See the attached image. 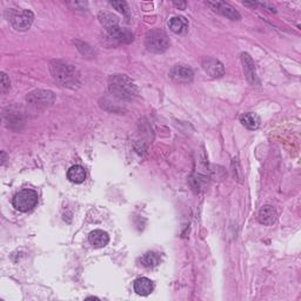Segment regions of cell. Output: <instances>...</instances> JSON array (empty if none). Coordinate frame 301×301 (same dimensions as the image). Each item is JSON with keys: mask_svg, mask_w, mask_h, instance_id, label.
Masks as SVG:
<instances>
[{"mask_svg": "<svg viewBox=\"0 0 301 301\" xmlns=\"http://www.w3.org/2000/svg\"><path fill=\"white\" fill-rule=\"evenodd\" d=\"M168 27L176 34H183L189 30V23L184 17H173L168 21Z\"/></svg>", "mask_w": 301, "mask_h": 301, "instance_id": "obj_16", "label": "cell"}, {"mask_svg": "<svg viewBox=\"0 0 301 301\" xmlns=\"http://www.w3.org/2000/svg\"><path fill=\"white\" fill-rule=\"evenodd\" d=\"M240 123H242L246 129L257 130L259 129L260 126V118L256 114V113H252V112L244 113V114L240 116Z\"/></svg>", "mask_w": 301, "mask_h": 301, "instance_id": "obj_17", "label": "cell"}, {"mask_svg": "<svg viewBox=\"0 0 301 301\" xmlns=\"http://www.w3.org/2000/svg\"><path fill=\"white\" fill-rule=\"evenodd\" d=\"M169 77L173 81L179 84H189L193 80V71L187 66L176 65L169 72Z\"/></svg>", "mask_w": 301, "mask_h": 301, "instance_id": "obj_8", "label": "cell"}, {"mask_svg": "<svg viewBox=\"0 0 301 301\" xmlns=\"http://www.w3.org/2000/svg\"><path fill=\"white\" fill-rule=\"evenodd\" d=\"M133 287H134V292H136L138 295L146 296V295H150L151 293L153 292L154 285L151 279L143 277V278L137 279V280L134 281Z\"/></svg>", "mask_w": 301, "mask_h": 301, "instance_id": "obj_12", "label": "cell"}, {"mask_svg": "<svg viewBox=\"0 0 301 301\" xmlns=\"http://www.w3.org/2000/svg\"><path fill=\"white\" fill-rule=\"evenodd\" d=\"M10 79L7 78L5 73H2V92L3 93H6L7 91L10 90Z\"/></svg>", "mask_w": 301, "mask_h": 301, "instance_id": "obj_20", "label": "cell"}, {"mask_svg": "<svg viewBox=\"0 0 301 301\" xmlns=\"http://www.w3.org/2000/svg\"><path fill=\"white\" fill-rule=\"evenodd\" d=\"M145 46L150 52L162 53L169 47V38L164 31L152 30L146 34Z\"/></svg>", "mask_w": 301, "mask_h": 301, "instance_id": "obj_4", "label": "cell"}, {"mask_svg": "<svg viewBox=\"0 0 301 301\" xmlns=\"http://www.w3.org/2000/svg\"><path fill=\"white\" fill-rule=\"evenodd\" d=\"M27 101L35 105H47L52 104L54 100L52 92L48 91H34L27 95Z\"/></svg>", "mask_w": 301, "mask_h": 301, "instance_id": "obj_10", "label": "cell"}, {"mask_svg": "<svg viewBox=\"0 0 301 301\" xmlns=\"http://www.w3.org/2000/svg\"><path fill=\"white\" fill-rule=\"evenodd\" d=\"M88 240H90L91 245H93L97 249H101L108 245L109 236L106 232L101 231V229H94L88 235Z\"/></svg>", "mask_w": 301, "mask_h": 301, "instance_id": "obj_14", "label": "cell"}, {"mask_svg": "<svg viewBox=\"0 0 301 301\" xmlns=\"http://www.w3.org/2000/svg\"><path fill=\"white\" fill-rule=\"evenodd\" d=\"M277 212L270 205H266V206L261 207V210L259 211V214H258V220H259L260 224L270 226L273 225L275 221H277Z\"/></svg>", "mask_w": 301, "mask_h": 301, "instance_id": "obj_13", "label": "cell"}, {"mask_svg": "<svg viewBox=\"0 0 301 301\" xmlns=\"http://www.w3.org/2000/svg\"><path fill=\"white\" fill-rule=\"evenodd\" d=\"M207 5L211 6L212 9H213V11H215V12L220 13L221 16L228 18V19H231V20H239L240 19V13L234 9V7H232L227 3L208 2Z\"/></svg>", "mask_w": 301, "mask_h": 301, "instance_id": "obj_7", "label": "cell"}, {"mask_svg": "<svg viewBox=\"0 0 301 301\" xmlns=\"http://www.w3.org/2000/svg\"><path fill=\"white\" fill-rule=\"evenodd\" d=\"M108 90L116 98L132 100L137 97L138 87L125 74H113L108 79Z\"/></svg>", "mask_w": 301, "mask_h": 301, "instance_id": "obj_2", "label": "cell"}, {"mask_svg": "<svg viewBox=\"0 0 301 301\" xmlns=\"http://www.w3.org/2000/svg\"><path fill=\"white\" fill-rule=\"evenodd\" d=\"M140 263L144 267L153 268L155 266H158L159 263H160V256L155 252H147L141 257Z\"/></svg>", "mask_w": 301, "mask_h": 301, "instance_id": "obj_18", "label": "cell"}, {"mask_svg": "<svg viewBox=\"0 0 301 301\" xmlns=\"http://www.w3.org/2000/svg\"><path fill=\"white\" fill-rule=\"evenodd\" d=\"M111 5L114 7L115 10H118L120 13H123L124 16H126L127 19L130 18V12H129V6L125 2H111Z\"/></svg>", "mask_w": 301, "mask_h": 301, "instance_id": "obj_19", "label": "cell"}, {"mask_svg": "<svg viewBox=\"0 0 301 301\" xmlns=\"http://www.w3.org/2000/svg\"><path fill=\"white\" fill-rule=\"evenodd\" d=\"M242 60L244 65V71H245V76L247 81L251 85H259V80H258L257 72H256V65H254V62L251 58L249 53H243L242 54Z\"/></svg>", "mask_w": 301, "mask_h": 301, "instance_id": "obj_9", "label": "cell"}, {"mask_svg": "<svg viewBox=\"0 0 301 301\" xmlns=\"http://www.w3.org/2000/svg\"><path fill=\"white\" fill-rule=\"evenodd\" d=\"M51 73L53 78L64 87L67 88H78L80 86V76L78 71L74 69L72 65L63 63V62H54L51 63Z\"/></svg>", "mask_w": 301, "mask_h": 301, "instance_id": "obj_1", "label": "cell"}, {"mask_svg": "<svg viewBox=\"0 0 301 301\" xmlns=\"http://www.w3.org/2000/svg\"><path fill=\"white\" fill-rule=\"evenodd\" d=\"M203 67L212 78H220L225 74V67L215 59H206L203 62Z\"/></svg>", "mask_w": 301, "mask_h": 301, "instance_id": "obj_11", "label": "cell"}, {"mask_svg": "<svg viewBox=\"0 0 301 301\" xmlns=\"http://www.w3.org/2000/svg\"><path fill=\"white\" fill-rule=\"evenodd\" d=\"M38 193L33 190H21L13 197L12 205L20 212H30L37 206Z\"/></svg>", "mask_w": 301, "mask_h": 301, "instance_id": "obj_5", "label": "cell"}, {"mask_svg": "<svg viewBox=\"0 0 301 301\" xmlns=\"http://www.w3.org/2000/svg\"><path fill=\"white\" fill-rule=\"evenodd\" d=\"M99 19H100V23L105 27V30L107 31V33L113 39H115L119 42H124V44H129V42L133 41V34L126 28L120 27L118 18L113 16L112 13L100 12L99 13Z\"/></svg>", "mask_w": 301, "mask_h": 301, "instance_id": "obj_3", "label": "cell"}, {"mask_svg": "<svg viewBox=\"0 0 301 301\" xmlns=\"http://www.w3.org/2000/svg\"><path fill=\"white\" fill-rule=\"evenodd\" d=\"M67 179L73 184H81L86 179V171L83 166L74 165L67 171Z\"/></svg>", "mask_w": 301, "mask_h": 301, "instance_id": "obj_15", "label": "cell"}, {"mask_svg": "<svg viewBox=\"0 0 301 301\" xmlns=\"http://www.w3.org/2000/svg\"><path fill=\"white\" fill-rule=\"evenodd\" d=\"M173 4H174V5L176 7H179V9H182V10H185L186 6H187V3H185V2H184V3H176V2H174Z\"/></svg>", "mask_w": 301, "mask_h": 301, "instance_id": "obj_21", "label": "cell"}, {"mask_svg": "<svg viewBox=\"0 0 301 301\" xmlns=\"http://www.w3.org/2000/svg\"><path fill=\"white\" fill-rule=\"evenodd\" d=\"M11 24L14 30L17 31H27L32 26L34 20V16L31 11L23 10L19 12H13L10 18Z\"/></svg>", "mask_w": 301, "mask_h": 301, "instance_id": "obj_6", "label": "cell"}]
</instances>
